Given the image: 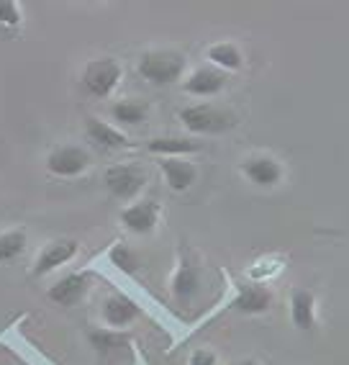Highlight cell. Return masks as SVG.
Instances as JSON below:
<instances>
[{"label":"cell","mask_w":349,"mask_h":365,"mask_svg":"<svg viewBox=\"0 0 349 365\" xmlns=\"http://www.w3.org/2000/svg\"><path fill=\"white\" fill-rule=\"evenodd\" d=\"M185 70V57L180 52H147L139 62V72L149 83L170 85Z\"/></svg>","instance_id":"6da1fadb"},{"label":"cell","mask_w":349,"mask_h":365,"mask_svg":"<svg viewBox=\"0 0 349 365\" xmlns=\"http://www.w3.org/2000/svg\"><path fill=\"white\" fill-rule=\"evenodd\" d=\"M180 118L193 134H221L234 126L231 113L214 108V106H188L182 108Z\"/></svg>","instance_id":"7a4b0ae2"},{"label":"cell","mask_w":349,"mask_h":365,"mask_svg":"<svg viewBox=\"0 0 349 365\" xmlns=\"http://www.w3.org/2000/svg\"><path fill=\"white\" fill-rule=\"evenodd\" d=\"M118 80H121V67L113 59H95L83 72L85 91L90 93V96H98V98L110 96L113 88L118 85Z\"/></svg>","instance_id":"3957f363"},{"label":"cell","mask_w":349,"mask_h":365,"mask_svg":"<svg viewBox=\"0 0 349 365\" xmlns=\"http://www.w3.org/2000/svg\"><path fill=\"white\" fill-rule=\"evenodd\" d=\"M147 175L136 165H113L105 170V185L116 198H134L144 188Z\"/></svg>","instance_id":"277c9868"},{"label":"cell","mask_w":349,"mask_h":365,"mask_svg":"<svg viewBox=\"0 0 349 365\" xmlns=\"http://www.w3.org/2000/svg\"><path fill=\"white\" fill-rule=\"evenodd\" d=\"M46 168L59 178H72L88 168V155L80 147H59L49 155Z\"/></svg>","instance_id":"5b68a950"},{"label":"cell","mask_w":349,"mask_h":365,"mask_svg":"<svg viewBox=\"0 0 349 365\" xmlns=\"http://www.w3.org/2000/svg\"><path fill=\"white\" fill-rule=\"evenodd\" d=\"M88 294V278L83 273H70L62 281H57L49 288V301L59 304V307H75L78 301H83V296Z\"/></svg>","instance_id":"8992f818"},{"label":"cell","mask_w":349,"mask_h":365,"mask_svg":"<svg viewBox=\"0 0 349 365\" xmlns=\"http://www.w3.org/2000/svg\"><path fill=\"white\" fill-rule=\"evenodd\" d=\"M78 252V242L72 240H59V242H52L44 252L39 255V260L33 265V275H46L57 270L59 265H65L67 260H72Z\"/></svg>","instance_id":"52a82bcc"},{"label":"cell","mask_w":349,"mask_h":365,"mask_svg":"<svg viewBox=\"0 0 349 365\" xmlns=\"http://www.w3.org/2000/svg\"><path fill=\"white\" fill-rule=\"evenodd\" d=\"M139 317V307H136L134 301L129 299V296H108L103 304V319L108 327H113V329H121V327H129L131 322Z\"/></svg>","instance_id":"ba28073f"},{"label":"cell","mask_w":349,"mask_h":365,"mask_svg":"<svg viewBox=\"0 0 349 365\" xmlns=\"http://www.w3.org/2000/svg\"><path fill=\"white\" fill-rule=\"evenodd\" d=\"M157 214H160V209H157L155 201H142V203H134V206H129V209L123 211L121 222L126 224V229H131V232H136V235H147V232L155 229Z\"/></svg>","instance_id":"9c48e42d"},{"label":"cell","mask_w":349,"mask_h":365,"mask_svg":"<svg viewBox=\"0 0 349 365\" xmlns=\"http://www.w3.org/2000/svg\"><path fill=\"white\" fill-rule=\"evenodd\" d=\"M224 85H226V75L224 72L214 70V67H201V70H195L188 78L185 91L193 93V96H214Z\"/></svg>","instance_id":"30bf717a"},{"label":"cell","mask_w":349,"mask_h":365,"mask_svg":"<svg viewBox=\"0 0 349 365\" xmlns=\"http://www.w3.org/2000/svg\"><path fill=\"white\" fill-rule=\"evenodd\" d=\"M162 173H165V178H167L172 190L190 188L195 182V178H198L195 165L185 163V160H172V157H170V160H162Z\"/></svg>","instance_id":"8fae6325"},{"label":"cell","mask_w":349,"mask_h":365,"mask_svg":"<svg viewBox=\"0 0 349 365\" xmlns=\"http://www.w3.org/2000/svg\"><path fill=\"white\" fill-rule=\"evenodd\" d=\"M198 288H201V273H198V267H195L190 260H182L180 270H177V275H174V281H172L174 299L190 301L195 294H198Z\"/></svg>","instance_id":"7c38bea8"},{"label":"cell","mask_w":349,"mask_h":365,"mask_svg":"<svg viewBox=\"0 0 349 365\" xmlns=\"http://www.w3.org/2000/svg\"><path fill=\"white\" fill-rule=\"evenodd\" d=\"M244 173L257 185H272V182H278L283 178V168L275 160H270V157H252V160H246Z\"/></svg>","instance_id":"4fadbf2b"},{"label":"cell","mask_w":349,"mask_h":365,"mask_svg":"<svg viewBox=\"0 0 349 365\" xmlns=\"http://www.w3.org/2000/svg\"><path fill=\"white\" fill-rule=\"evenodd\" d=\"M270 291L262 286H244L239 291V296H236V301H234V307L239 309L241 314H262L270 309Z\"/></svg>","instance_id":"5bb4252c"},{"label":"cell","mask_w":349,"mask_h":365,"mask_svg":"<svg viewBox=\"0 0 349 365\" xmlns=\"http://www.w3.org/2000/svg\"><path fill=\"white\" fill-rule=\"evenodd\" d=\"M291 317L298 329H311L313 327V296L308 291H293Z\"/></svg>","instance_id":"9a60e30c"},{"label":"cell","mask_w":349,"mask_h":365,"mask_svg":"<svg viewBox=\"0 0 349 365\" xmlns=\"http://www.w3.org/2000/svg\"><path fill=\"white\" fill-rule=\"evenodd\" d=\"M149 150L160 152V155H188V152H198L201 144L190 142V139H177V137H162L149 142Z\"/></svg>","instance_id":"2e32d148"},{"label":"cell","mask_w":349,"mask_h":365,"mask_svg":"<svg viewBox=\"0 0 349 365\" xmlns=\"http://www.w3.org/2000/svg\"><path fill=\"white\" fill-rule=\"evenodd\" d=\"M85 126H88V134H90L98 144H103V147H123V144H126V137H123L121 131L110 129L108 124L98 121V118H88Z\"/></svg>","instance_id":"e0dca14e"},{"label":"cell","mask_w":349,"mask_h":365,"mask_svg":"<svg viewBox=\"0 0 349 365\" xmlns=\"http://www.w3.org/2000/svg\"><path fill=\"white\" fill-rule=\"evenodd\" d=\"M24 250H26V235L21 229H11L0 235V262L16 260Z\"/></svg>","instance_id":"ac0fdd59"},{"label":"cell","mask_w":349,"mask_h":365,"mask_svg":"<svg viewBox=\"0 0 349 365\" xmlns=\"http://www.w3.org/2000/svg\"><path fill=\"white\" fill-rule=\"evenodd\" d=\"M208 57L214 59L216 65L224 67V70H236V67H241V54L234 44H214L208 49Z\"/></svg>","instance_id":"d6986e66"},{"label":"cell","mask_w":349,"mask_h":365,"mask_svg":"<svg viewBox=\"0 0 349 365\" xmlns=\"http://www.w3.org/2000/svg\"><path fill=\"white\" fill-rule=\"evenodd\" d=\"M110 262L121 270V273H136V267H139V260H136V255L131 247L126 245H116V247L110 250Z\"/></svg>","instance_id":"ffe728a7"},{"label":"cell","mask_w":349,"mask_h":365,"mask_svg":"<svg viewBox=\"0 0 349 365\" xmlns=\"http://www.w3.org/2000/svg\"><path fill=\"white\" fill-rule=\"evenodd\" d=\"M144 113H147V108L142 103H134V101H121L113 106V116L123 124H139V121H144Z\"/></svg>","instance_id":"44dd1931"},{"label":"cell","mask_w":349,"mask_h":365,"mask_svg":"<svg viewBox=\"0 0 349 365\" xmlns=\"http://www.w3.org/2000/svg\"><path fill=\"white\" fill-rule=\"evenodd\" d=\"M90 342L95 350L100 352H108V350H116L126 342L123 334H110V332H90Z\"/></svg>","instance_id":"7402d4cb"},{"label":"cell","mask_w":349,"mask_h":365,"mask_svg":"<svg viewBox=\"0 0 349 365\" xmlns=\"http://www.w3.org/2000/svg\"><path fill=\"white\" fill-rule=\"evenodd\" d=\"M0 21L8 24V26H16L21 21L19 6H16L14 0H0Z\"/></svg>","instance_id":"603a6c76"},{"label":"cell","mask_w":349,"mask_h":365,"mask_svg":"<svg viewBox=\"0 0 349 365\" xmlns=\"http://www.w3.org/2000/svg\"><path fill=\"white\" fill-rule=\"evenodd\" d=\"M214 363H216V355L211 350H198L190 358V365H214Z\"/></svg>","instance_id":"cb8c5ba5"},{"label":"cell","mask_w":349,"mask_h":365,"mask_svg":"<svg viewBox=\"0 0 349 365\" xmlns=\"http://www.w3.org/2000/svg\"><path fill=\"white\" fill-rule=\"evenodd\" d=\"M231 365H257L254 360H239V363H231Z\"/></svg>","instance_id":"d4e9b609"}]
</instances>
